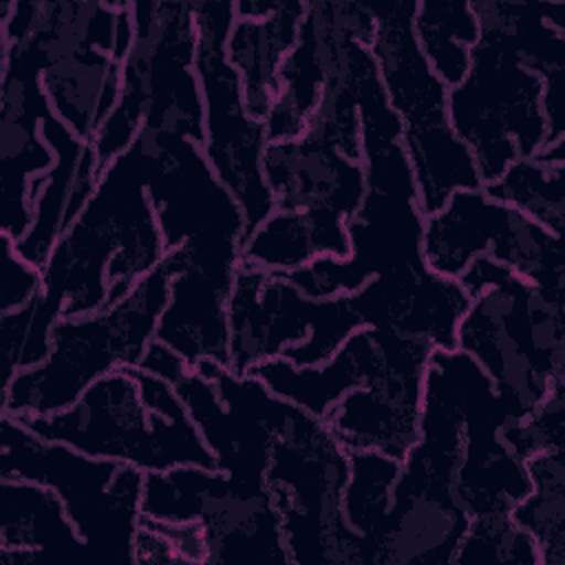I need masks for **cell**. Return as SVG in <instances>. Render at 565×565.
Masks as SVG:
<instances>
[{"label":"cell","mask_w":565,"mask_h":565,"mask_svg":"<svg viewBox=\"0 0 565 565\" xmlns=\"http://www.w3.org/2000/svg\"><path fill=\"white\" fill-rule=\"evenodd\" d=\"M358 108L366 194L347 221L351 254H324L285 276L313 300L347 296L364 327L452 351L470 298L457 280L430 271L424 260L419 192L402 146V121L388 106L373 53L358 77Z\"/></svg>","instance_id":"cell-1"},{"label":"cell","mask_w":565,"mask_h":565,"mask_svg":"<svg viewBox=\"0 0 565 565\" xmlns=\"http://www.w3.org/2000/svg\"><path fill=\"white\" fill-rule=\"evenodd\" d=\"M152 139L137 141L102 172L99 185L42 267V298L62 318L97 313L121 300L166 256L148 196Z\"/></svg>","instance_id":"cell-2"},{"label":"cell","mask_w":565,"mask_h":565,"mask_svg":"<svg viewBox=\"0 0 565 565\" xmlns=\"http://www.w3.org/2000/svg\"><path fill=\"white\" fill-rule=\"evenodd\" d=\"M181 267V252L168 249L163 260L115 305L90 316L60 318L53 327L49 358L18 373L2 388V415H53L71 406L106 373L139 366L148 344L157 338L170 280Z\"/></svg>","instance_id":"cell-3"},{"label":"cell","mask_w":565,"mask_h":565,"mask_svg":"<svg viewBox=\"0 0 565 565\" xmlns=\"http://www.w3.org/2000/svg\"><path fill=\"white\" fill-rule=\"evenodd\" d=\"M135 40L124 60L121 97L93 148L106 168L141 130L205 141V108L196 75L194 0L130 2Z\"/></svg>","instance_id":"cell-4"},{"label":"cell","mask_w":565,"mask_h":565,"mask_svg":"<svg viewBox=\"0 0 565 565\" xmlns=\"http://www.w3.org/2000/svg\"><path fill=\"white\" fill-rule=\"evenodd\" d=\"M377 33L371 46L388 106L402 121V146L415 174L424 216L452 192L477 190L481 179L468 146L448 117V86L430 71L413 31L417 0L369 2Z\"/></svg>","instance_id":"cell-5"},{"label":"cell","mask_w":565,"mask_h":565,"mask_svg":"<svg viewBox=\"0 0 565 565\" xmlns=\"http://www.w3.org/2000/svg\"><path fill=\"white\" fill-rule=\"evenodd\" d=\"M349 450L327 422L287 404L274 428L265 486L282 521L289 565H362V539L347 525Z\"/></svg>","instance_id":"cell-6"},{"label":"cell","mask_w":565,"mask_h":565,"mask_svg":"<svg viewBox=\"0 0 565 565\" xmlns=\"http://www.w3.org/2000/svg\"><path fill=\"white\" fill-rule=\"evenodd\" d=\"M479 42L466 77L448 88V117L472 152L481 183L547 146L543 77L527 68L490 0H472Z\"/></svg>","instance_id":"cell-7"},{"label":"cell","mask_w":565,"mask_h":565,"mask_svg":"<svg viewBox=\"0 0 565 565\" xmlns=\"http://www.w3.org/2000/svg\"><path fill=\"white\" fill-rule=\"evenodd\" d=\"M0 477L53 488L97 558L135 563L146 472L126 461L49 441L11 415L0 417Z\"/></svg>","instance_id":"cell-8"},{"label":"cell","mask_w":565,"mask_h":565,"mask_svg":"<svg viewBox=\"0 0 565 565\" xmlns=\"http://www.w3.org/2000/svg\"><path fill=\"white\" fill-rule=\"evenodd\" d=\"M148 132L152 139L148 196L166 252L179 247L188 267L232 289L247 234L238 201L218 181L199 143L179 135Z\"/></svg>","instance_id":"cell-9"},{"label":"cell","mask_w":565,"mask_h":565,"mask_svg":"<svg viewBox=\"0 0 565 565\" xmlns=\"http://www.w3.org/2000/svg\"><path fill=\"white\" fill-rule=\"evenodd\" d=\"M360 327L347 296L313 300L285 274L238 265L227 298L230 371L243 375L274 358L296 366L322 364Z\"/></svg>","instance_id":"cell-10"},{"label":"cell","mask_w":565,"mask_h":565,"mask_svg":"<svg viewBox=\"0 0 565 565\" xmlns=\"http://www.w3.org/2000/svg\"><path fill=\"white\" fill-rule=\"evenodd\" d=\"M234 20V0H194L196 75L205 108L201 148L218 181L238 201L249 232L274 210V199L263 179V152L269 143L265 124L247 113L238 73L225 55Z\"/></svg>","instance_id":"cell-11"},{"label":"cell","mask_w":565,"mask_h":565,"mask_svg":"<svg viewBox=\"0 0 565 565\" xmlns=\"http://www.w3.org/2000/svg\"><path fill=\"white\" fill-rule=\"evenodd\" d=\"M534 291L536 285L508 269L492 287L470 298L455 333L457 349L486 371L516 419L565 382L545 369L536 351Z\"/></svg>","instance_id":"cell-12"},{"label":"cell","mask_w":565,"mask_h":565,"mask_svg":"<svg viewBox=\"0 0 565 565\" xmlns=\"http://www.w3.org/2000/svg\"><path fill=\"white\" fill-rule=\"evenodd\" d=\"M382 371L349 391L324 422L349 452L377 450L402 461L419 437L424 375L435 349L391 329H382Z\"/></svg>","instance_id":"cell-13"},{"label":"cell","mask_w":565,"mask_h":565,"mask_svg":"<svg viewBox=\"0 0 565 565\" xmlns=\"http://www.w3.org/2000/svg\"><path fill=\"white\" fill-rule=\"evenodd\" d=\"M49 108L35 49L26 40L0 44V232L13 241L31 227V183L55 166V152L42 135Z\"/></svg>","instance_id":"cell-14"},{"label":"cell","mask_w":565,"mask_h":565,"mask_svg":"<svg viewBox=\"0 0 565 565\" xmlns=\"http://www.w3.org/2000/svg\"><path fill=\"white\" fill-rule=\"evenodd\" d=\"M15 419L35 435L84 455L135 463L143 472L159 470L152 408L141 397L137 366L106 373L53 415Z\"/></svg>","instance_id":"cell-15"},{"label":"cell","mask_w":565,"mask_h":565,"mask_svg":"<svg viewBox=\"0 0 565 565\" xmlns=\"http://www.w3.org/2000/svg\"><path fill=\"white\" fill-rule=\"evenodd\" d=\"M470 514L411 452L402 459L388 512L371 543L369 565H452Z\"/></svg>","instance_id":"cell-16"},{"label":"cell","mask_w":565,"mask_h":565,"mask_svg":"<svg viewBox=\"0 0 565 565\" xmlns=\"http://www.w3.org/2000/svg\"><path fill=\"white\" fill-rule=\"evenodd\" d=\"M263 179L274 207L324 212L349 221L366 194L362 161H351L331 146L300 135L269 141L263 152Z\"/></svg>","instance_id":"cell-17"},{"label":"cell","mask_w":565,"mask_h":565,"mask_svg":"<svg viewBox=\"0 0 565 565\" xmlns=\"http://www.w3.org/2000/svg\"><path fill=\"white\" fill-rule=\"evenodd\" d=\"M42 135L55 152V166L31 183V227L15 241V252L35 267H44L51 252L93 199L104 168L93 143L77 139L49 108Z\"/></svg>","instance_id":"cell-18"},{"label":"cell","mask_w":565,"mask_h":565,"mask_svg":"<svg viewBox=\"0 0 565 565\" xmlns=\"http://www.w3.org/2000/svg\"><path fill=\"white\" fill-rule=\"evenodd\" d=\"M196 523L203 525L210 563L289 565L280 512L265 488L238 486L214 468Z\"/></svg>","instance_id":"cell-19"},{"label":"cell","mask_w":565,"mask_h":565,"mask_svg":"<svg viewBox=\"0 0 565 565\" xmlns=\"http://www.w3.org/2000/svg\"><path fill=\"white\" fill-rule=\"evenodd\" d=\"M97 561L60 494L29 479L0 477V565Z\"/></svg>","instance_id":"cell-20"},{"label":"cell","mask_w":565,"mask_h":565,"mask_svg":"<svg viewBox=\"0 0 565 565\" xmlns=\"http://www.w3.org/2000/svg\"><path fill=\"white\" fill-rule=\"evenodd\" d=\"M384 364L382 329L360 327L333 358L316 366H296L285 358L260 362L254 373L276 397L324 419L353 388L371 382Z\"/></svg>","instance_id":"cell-21"},{"label":"cell","mask_w":565,"mask_h":565,"mask_svg":"<svg viewBox=\"0 0 565 565\" xmlns=\"http://www.w3.org/2000/svg\"><path fill=\"white\" fill-rule=\"evenodd\" d=\"M124 64L84 46L42 64V88L53 115L84 143H93L121 97Z\"/></svg>","instance_id":"cell-22"},{"label":"cell","mask_w":565,"mask_h":565,"mask_svg":"<svg viewBox=\"0 0 565 565\" xmlns=\"http://www.w3.org/2000/svg\"><path fill=\"white\" fill-rule=\"evenodd\" d=\"M305 13L307 0H280L271 15L236 18L230 29L225 55L238 73L245 108L258 121H265L276 99L280 66L298 44Z\"/></svg>","instance_id":"cell-23"},{"label":"cell","mask_w":565,"mask_h":565,"mask_svg":"<svg viewBox=\"0 0 565 565\" xmlns=\"http://www.w3.org/2000/svg\"><path fill=\"white\" fill-rule=\"evenodd\" d=\"M227 298L230 289L183 260L170 280V298L157 324V340L181 353L190 366L214 360L230 369Z\"/></svg>","instance_id":"cell-24"},{"label":"cell","mask_w":565,"mask_h":565,"mask_svg":"<svg viewBox=\"0 0 565 565\" xmlns=\"http://www.w3.org/2000/svg\"><path fill=\"white\" fill-rule=\"evenodd\" d=\"M324 254L338 258L351 254L344 218L324 212L274 207L245 234L238 265L269 274H289Z\"/></svg>","instance_id":"cell-25"},{"label":"cell","mask_w":565,"mask_h":565,"mask_svg":"<svg viewBox=\"0 0 565 565\" xmlns=\"http://www.w3.org/2000/svg\"><path fill=\"white\" fill-rule=\"evenodd\" d=\"M505 212L508 205L490 199L483 188L452 192L437 212L424 216L422 254L428 269L457 280L477 256H488Z\"/></svg>","instance_id":"cell-26"},{"label":"cell","mask_w":565,"mask_h":565,"mask_svg":"<svg viewBox=\"0 0 565 565\" xmlns=\"http://www.w3.org/2000/svg\"><path fill=\"white\" fill-rule=\"evenodd\" d=\"M413 31L430 71L448 86H457L479 42V20L472 0H417Z\"/></svg>","instance_id":"cell-27"},{"label":"cell","mask_w":565,"mask_h":565,"mask_svg":"<svg viewBox=\"0 0 565 565\" xmlns=\"http://www.w3.org/2000/svg\"><path fill=\"white\" fill-rule=\"evenodd\" d=\"M525 468L530 492L510 516L536 543L541 565H565V448L539 452Z\"/></svg>","instance_id":"cell-28"},{"label":"cell","mask_w":565,"mask_h":565,"mask_svg":"<svg viewBox=\"0 0 565 565\" xmlns=\"http://www.w3.org/2000/svg\"><path fill=\"white\" fill-rule=\"evenodd\" d=\"M565 161H543L525 157L512 161L501 177L483 183V192L552 234L563 236L565 230Z\"/></svg>","instance_id":"cell-29"},{"label":"cell","mask_w":565,"mask_h":565,"mask_svg":"<svg viewBox=\"0 0 565 565\" xmlns=\"http://www.w3.org/2000/svg\"><path fill=\"white\" fill-rule=\"evenodd\" d=\"M399 468V459L377 450L349 452V479L342 494V514L347 525L362 539V565H369V550L388 512Z\"/></svg>","instance_id":"cell-30"},{"label":"cell","mask_w":565,"mask_h":565,"mask_svg":"<svg viewBox=\"0 0 565 565\" xmlns=\"http://www.w3.org/2000/svg\"><path fill=\"white\" fill-rule=\"evenodd\" d=\"M62 318V311L38 296L29 305L0 313V388H7L11 380L42 364L53 347V327Z\"/></svg>","instance_id":"cell-31"},{"label":"cell","mask_w":565,"mask_h":565,"mask_svg":"<svg viewBox=\"0 0 565 565\" xmlns=\"http://www.w3.org/2000/svg\"><path fill=\"white\" fill-rule=\"evenodd\" d=\"M541 565V554L532 536L510 516V512L470 516L452 565Z\"/></svg>","instance_id":"cell-32"},{"label":"cell","mask_w":565,"mask_h":565,"mask_svg":"<svg viewBox=\"0 0 565 565\" xmlns=\"http://www.w3.org/2000/svg\"><path fill=\"white\" fill-rule=\"evenodd\" d=\"M501 437L523 461L552 448H565V382L556 384L525 417L508 424Z\"/></svg>","instance_id":"cell-33"},{"label":"cell","mask_w":565,"mask_h":565,"mask_svg":"<svg viewBox=\"0 0 565 565\" xmlns=\"http://www.w3.org/2000/svg\"><path fill=\"white\" fill-rule=\"evenodd\" d=\"M2 274H0V313L15 311L42 294V267L31 265L15 252V241L0 232Z\"/></svg>","instance_id":"cell-34"},{"label":"cell","mask_w":565,"mask_h":565,"mask_svg":"<svg viewBox=\"0 0 565 565\" xmlns=\"http://www.w3.org/2000/svg\"><path fill=\"white\" fill-rule=\"evenodd\" d=\"M143 523L161 532L170 545L174 547L179 563H190V565H207V543H205V532L203 525L196 521L188 523H172V521H157L141 516Z\"/></svg>","instance_id":"cell-35"},{"label":"cell","mask_w":565,"mask_h":565,"mask_svg":"<svg viewBox=\"0 0 565 565\" xmlns=\"http://www.w3.org/2000/svg\"><path fill=\"white\" fill-rule=\"evenodd\" d=\"M139 369L146 373H152L174 386L192 366L188 364V360L181 353H177L174 349H170L168 344H163L154 338L148 344V349L139 362Z\"/></svg>","instance_id":"cell-36"},{"label":"cell","mask_w":565,"mask_h":565,"mask_svg":"<svg viewBox=\"0 0 565 565\" xmlns=\"http://www.w3.org/2000/svg\"><path fill=\"white\" fill-rule=\"evenodd\" d=\"M135 563H179V556L161 532L139 521L135 534Z\"/></svg>","instance_id":"cell-37"},{"label":"cell","mask_w":565,"mask_h":565,"mask_svg":"<svg viewBox=\"0 0 565 565\" xmlns=\"http://www.w3.org/2000/svg\"><path fill=\"white\" fill-rule=\"evenodd\" d=\"M278 2L280 0H234V11L236 18L263 20L278 9Z\"/></svg>","instance_id":"cell-38"}]
</instances>
